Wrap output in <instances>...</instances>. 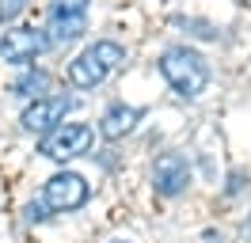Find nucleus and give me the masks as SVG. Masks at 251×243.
I'll list each match as a JSON object with an SVG mask.
<instances>
[{
	"label": "nucleus",
	"instance_id": "obj_4",
	"mask_svg": "<svg viewBox=\"0 0 251 243\" xmlns=\"http://www.w3.org/2000/svg\"><path fill=\"white\" fill-rule=\"evenodd\" d=\"M88 8L92 0H50L46 38L50 46H73L88 30Z\"/></svg>",
	"mask_w": 251,
	"mask_h": 243
},
{
	"label": "nucleus",
	"instance_id": "obj_13",
	"mask_svg": "<svg viewBox=\"0 0 251 243\" xmlns=\"http://www.w3.org/2000/svg\"><path fill=\"white\" fill-rule=\"evenodd\" d=\"M244 186V171H232V179H228V194H236Z\"/></svg>",
	"mask_w": 251,
	"mask_h": 243
},
{
	"label": "nucleus",
	"instance_id": "obj_1",
	"mask_svg": "<svg viewBox=\"0 0 251 243\" xmlns=\"http://www.w3.org/2000/svg\"><path fill=\"white\" fill-rule=\"evenodd\" d=\"M160 76L168 80V88L179 95V99H187L194 103L205 88H209V61L194 49V46H172V49H164L160 53Z\"/></svg>",
	"mask_w": 251,
	"mask_h": 243
},
{
	"label": "nucleus",
	"instance_id": "obj_6",
	"mask_svg": "<svg viewBox=\"0 0 251 243\" xmlns=\"http://www.w3.org/2000/svg\"><path fill=\"white\" fill-rule=\"evenodd\" d=\"M50 49V38L46 30H34V27H8L0 34V57L8 65H34Z\"/></svg>",
	"mask_w": 251,
	"mask_h": 243
},
{
	"label": "nucleus",
	"instance_id": "obj_12",
	"mask_svg": "<svg viewBox=\"0 0 251 243\" xmlns=\"http://www.w3.org/2000/svg\"><path fill=\"white\" fill-rule=\"evenodd\" d=\"M46 217H50V213H46L42 201H31V205H27V220H31V224H34V220H46Z\"/></svg>",
	"mask_w": 251,
	"mask_h": 243
},
{
	"label": "nucleus",
	"instance_id": "obj_3",
	"mask_svg": "<svg viewBox=\"0 0 251 243\" xmlns=\"http://www.w3.org/2000/svg\"><path fill=\"white\" fill-rule=\"evenodd\" d=\"M92 141H95V129L88 122H61V125H53L46 137H42V156L46 160H57V164H69V160H76L84 152H92Z\"/></svg>",
	"mask_w": 251,
	"mask_h": 243
},
{
	"label": "nucleus",
	"instance_id": "obj_7",
	"mask_svg": "<svg viewBox=\"0 0 251 243\" xmlns=\"http://www.w3.org/2000/svg\"><path fill=\"white\" fill-rule=\"evenodd\" d=\"M76 106V99L73 95H65V91H57V95H38L27 110H23V118H19V125L27 129V133L34 137H46L53 125H61L65 114Z\"/></svg>",
	"mask_w": 251,
	"mask_h": 243
},
{
	"label": "nucleus",
	"instance_id": "obj_9",
	"mask_svg": "<svg viewBox=\"0 0 251 243\" xmlns=\"http://www.w3.org/2000/svg\"><path fill=\"white\" fill-rule=\"evenodd\" d=\"M145 118L141 106H129V103H114L103 110V118H99V137L103 141H122L137 129V122Z\"/></svg>",
	"mask_w": 251,
	"mask_h": 243
},
{
	"label": "nucleus",
	"instance_id": "obj_8",
	"mask_svg": "<svg viewBox=\"0 0 251 243\" xmlns=\"http://www.w3.org/2000/svg\"><path fill=\"white\" fill-rule=\"evenodd\" d=\"M190 186V160L183 152H164L152 164V190L160 197H179Z\"/></svg>",
	"mask_w": 251,
	"mask_h": 243
},
{
	"label": "nucleus",
	"instance_id": "obj_5",
	"mask_svg": "<svg viewBox=\"0 0 251 243\" xmlns=\"http://www.w3.org/2000/svg\"><path fill=\"white\" fill-rule=\"evenodd\" d=\"M88 197H92V186L76 171H57L42 182V205L50 213H76L88 205Z\"/></svg>",
	"mask_w": 251,
	"mask_h": 243
},
{
	"label": "nucleus",
	"instance_id": "obj_10",
	"mask_svg": "<svg viewBox=\"0 0 251 243\" xmlns=\"http://www.w3.org/2000/svg\"><path fill=\"white\" fill-rule=\"evenodd\" d=\"M46 84H50V76L42 73V69H27V73L12 84V91H16L19 99H31V95L38 99V91H46Z\"/></svg>",
	"mask_w": 251,
	"mask_h": 243
},
{
	"label": "nucleus",
	"instance_id": "obj_11",
	"mask_svg": "<svg viewBox=\"0 0 251 243\" xmlns=\"http://www.w3.org/2000/svg\"><path fill=\"white\" fill-rule=\"evenodd\" d=\"M31 8V0H0V23H12Z\"/></svg>",
	"mask_w": 251,
	"mask_h": 243
},
{
	"label": "nucleus",
	"instance_id": "obj_2",
	"mask_svg": "<svg viewBox=\"0 0 251 243\" xmlns=\"http://www.w3.org/2000/svg\"><path fill=\"white\" fill-rule=\"evenodd\" d=\"M126 65V46L114 38H99L69 65V84L76 91H95L107 76H114Z\"/></svg>",
	"mask_w": 251,
	"mask_h": 243
},
{
	"label": "nucleus",
	"instance_id": "obj_14",
	"mask_svg": "<svg viewBox=\"0 0 251 243\" xmlns=\"http://www.w3.org/2000/svg\"><path fill=\"white\" fill-rule=\"evenodd\" d=\"M110 243H126V240H110Z\"/></svg>",
	"mask_w": 251,
	"mask_h": 243
}]
</instances>
